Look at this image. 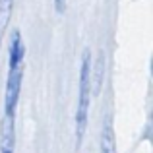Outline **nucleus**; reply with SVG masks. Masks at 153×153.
<instances>
[{
	"mask_svg": "<svg viewBox=\"0 0 153 153\" xmlns=\"http://www.w3.org/2000/svg\"><path fill=\"white\" fill-rule=\"evenodd\" d=\"M91 97V54L83 52L82 70H79V93H78V111H76V149L82 147V140L87 126V112H89Z\"/></svg>",
	"mask_w": 153,
	"mask_h": 153,
	"instance_id": "nucleus-1",
	"label": "nucleus"
},
{
	"mask_svg": "<svg viewBox=\"0 0 153 153\" xmlns=\"http://www.w3.org/2000/svg\"><path fill=\"white\" fill-rule=\"evenodd\" d=\"M19 85H22V66L10 68L6 83V99H4V108H6V114L10 116H14L16 105L19 99Z\"/></svg>",
	"mask_w": 153,
	"mask_h": 153,
	"instance_id": "nucleus-2",
	"label": "nucleus"
},
{
	"mask_svg": "<svg viewBox=\"0 0 153 153\" xmlns=\"http://www.w3.org/2000/svg\"><path fill=\"white\" fill-rule=\"evenodd\" d=\"M0 153H14V116L4 114L0 124Z\"/></svg>",
	"mask_w": 153,
	"mask_h": 153,
	"instance_id": "nucleus-3",
	"label": "nucleus"
},
{
	"mask_svg": "<svg viewBox=\"0 0 153 153\" xmlns=\"http://www.w3.org/2000/svg\"><path fill=\"white\" fill-rule=\"evenodd\" d=\"M22 58H23L22 37H19V31H14V35L10 39V68L22 66Z\"/></svg>",
	"mask_w": 153,
	"mask_h": 153,
	"instance_id": "nucleus-4",
	"label": "nucleus"
},
{
	"mask_svg": "<svg viewBox=\"0 0 153 153\" xmlns=\"http://www.w3.org/2000/svg\"><path fill=\"white\" fill-rule=\"evenodd\" d=\"M101 153H116L114 134H112L111 120H107V122H105V128H103V136H101Z\"/></svg>",
	"mask_w": 153,
	"mask_h": 153,
	"instance_id": "nucleus-5",
	"label": "nucleus"
},
{
	"mask_svg": "<svg viewBox=\"0 0 153 153\" xmlns=\"http://www.w3.org/2000/svg\"><path fill=\"white\" fill-rule=\"evenodd\" d=\"M12 6H14V0H0V41H2V35L8 27V22H10Z\"/></svg>",
	"mask_w": 153,
	"mask_h": 153,
	"instance_id": "nucleus-6",
	"label": "nucleus"
},
{
	"mask_svg": "<svg viewBox=\"0 0 153 153\" xmlns=\"http://www.w3.org/2000/svg\"><path fill=\"white\" fill-rule=\"evenodd\" d=\"M101 82H103V54H99L97 64H95V76H93V95L99 93Z\"/></svg>",
	"mask_w": 153,
	"mask_h": 153,
	"instance_id": "nucleus-7",
	"label": "nucleus"
},
{
	"mask_svg": "<svg viewBox=\"0 0 153 153\" xmlns=\"http://www.w3.org/2000/svg\"><path fill=\"white\" fill-rule=\"evenodd\" d=\"M54 8L58 14H64V10H66V0H54Z\"/></svg>",
	"mask_w": 153,
	"mask_h": 153,
	"instance_id": "nucleus-8",
	"label": "nucleus"
}]
</instances>
